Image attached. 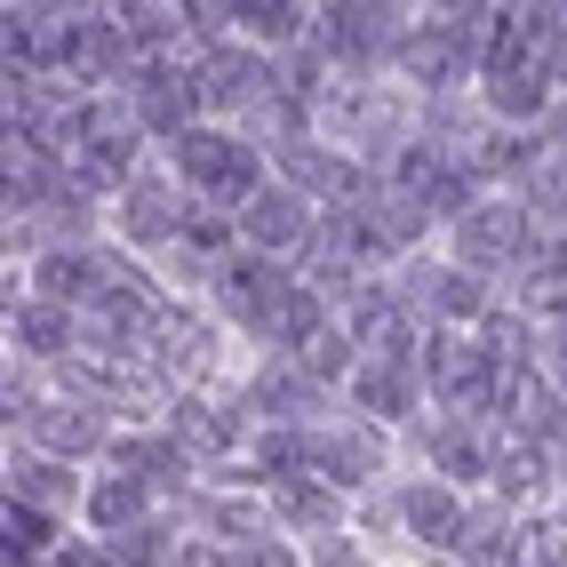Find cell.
<instances>
[{"mask_svg": "<svg viewBox=\"0 0 567 567\" xmlns=\"http://www.w3.org/2000/svg\"><path fill=\"white\" fill-rule=\"evenodd\" d=\"M168 168H176V184L193 193L200 208H224V216H240L264 184H272V153L248 136V128H233V121H200V128H184L168 153H161Z\"/></svg>", "mask_w": 567, "mask_h": 567, "instance_id": "6da1fadb", "label": "cell"}, {"mask_svg": "<svg viewBox=\"0 0 567 567\" xmlns=\"http://www.w3.org/2000/svg\"><path fill=\"white\" fill-rule=\"evenodd\" d=\"M512 375L519 368H504V352L480 328H432L424 336V384H432V408H447V415H504Z\"/></svg>", "mask_w": 567, "mask_h": 567, "instance_id": "7a4b0ae2", "label": "cell"}, {"mask_svg": "<svg viewBox=\"0 0 567 567\" xmlns=\"http://www.w3.org/2000/svg\"><path fill=\"white\" fill-rule=\"evenodd\" d=\"M551 233H544V224L536 216H527L519 208V193H480L456 224H440V248L447 256H456V264H472V272H487V280H519V264L527 256H536Z\"/></svg>", "mask_w": 567, "mask_h": 567, "instance_id": "3957f363", "label": "cell"}, {"mask_svg": "<svg viewBox=\"0 0 567 567\" xmlns=\"http://www.w3.org/2000/svg\"><path fill=\"white\" fill-rule=\"evenodd\" d=\"M400 456H408V440L384 432V424L360 415V408H336L328 424L312 432V472H320L328 487H344L352 504H368L375 487H392V480H400Z\"/></svg>", "mask_w": 567, "mask_h": 567, "instance_id": "277c9868", "label": "cell"}, {"mask_svg": "<svg viewBox=\"0 0 567 567\" xmlns=\"http://www.w3.org/2000/svg\"><path fill=\"white\" fill-rule=\"evenodd\" d=\"M288 296H296V272H288V264L240 248V256H224V272L208 280L200 305L233 328L248 352H272V336H280V320H288Z\"/></svg>", "mask_w": 567, "mask_h": 567, "instance_id": "5b68a950", "label": "cell"}, {"mask_svg": "<svg viewBox=\"0 0 567 567\" xmlns=\"http://www.w3.org/2000/svg\"><path fill=\"white\" fill-rule=\"evenodd\" d=\"M392 280H400V296L415 305V320H424V328H487V312L504 305V280H487V272H472V264H456L440 240L415 248Z\"/></svg>", "mask_w": 567, "mask_h": 567, "instance_id": "8992f818", "label": "cell"}, {"mask_svg": "<svg viewBox=\"0 0 567 567\" xmlns=\"http://www.w3.org/2000/svg\"><path fill=\"white\" fill-rule=\"evenodd\" d=\"M480 49H487V24H456V17H415L408 41L392 56V81L415 96H472L480 89Z\"/></svg>", "mask_w": 567, "mask_h": 567, "instance_id": "52a82bcc", "label": "cell"}, {"mask_svg": "<svg viewBox=\"0 0 567 567\" xmlns=\"http://www.w3.org/2000/svg\"><path fill=\"white\" fill-rule=\"evenodd\" d=\"M9 440H24V447H49V456H64V464H81V472H96L104 456H112V440H121V415H112L104 400H89V392H64L56 375H49V392L32 400L17 424H9Z\"/></svg>", "mask_w": 567, "mask_h": 567, "instance_id": "ba28073f", "label": "cell"}, {"mask_svg": "<svg viewBox=\"0 0 567 567\" xmlns=\"http://www.w3.org/2000/svg\"><path fill=\"white\" fill-rule=\"evenodd\" d=\"M193 89H200V104H208V121L248 128L256 112L280 96V56L256 49L248 32H233V41H208V49H193Z\"/></svg>", "mask_w": 567, "mask_h": 567, "instance_id": "9c48e42d", "label": "cell"}, {"mask_svg": "<svg viewBox=\"0 0 567 567\" xmlns=\"http://www.w3.org/2000/svg\"><path fill=\"white\" fill-rule=\"evenodd\" d=\"M496 456H504V424H496V415H447V408H432L424 424L408 432V464L456 480L464 496L496 487Z\"/></svg>", "mask_w": 567, "mask_h": 567, "instance_id": "30bf717a", "label": "cell"}, {"mask_svg": "<svg viewBox=\"0 0 567 567\" xmlns=\"http://www.w3.org/2000/svg\"><path fill=\"white\" fill-rule=\"evenodd\" d=\"M193 216H200V200L176 184V168H168V161H153V168H144L121 200H112V240H121L128 256L153 264V256H168V248L184 240V224H193Z\"/></svg>", "mask_w": 567, "mask_h": 567, "instance_id": "8fae6325", "label": "cell"}, {"mask_svg": "<svg viewBox=\"0 0 567 567\" xmlns=\"http://www.w3.org/2000/svg\"><path fill=\"white\" fill-rule=\"evenodd\" d=\"M320 233H328V208L312 193H296V184H280V176L240 208V248L288 264V272H305V264L320 256Z\"/></svg>", "mask_w": 567, "mask_h": 567, "instance_id": "7c38bea8", "label": "cell"}, {"mask_svg": "<svg viewBox=\"0 0 567 567\" xmlns=\"http://www.w3.org/2000/svg\"><path fill=\"white\" fill-rule=\"evenodd\" d=\"M233 392H240V408L256 415V424H328V415L344 408L305 360H288V352H248Z\"/></svg>", "mask_w": 567, "mask_h": 567, "instance_id": "4fadbf2b", "label": "cell"}, {"mask_svg": "<svg viewBox=\"0 0 567 567\" xmlns=\"http://www.w3.org/2000/svg\"><path fill=\"white\" fill-rule=\"evenodd\" d=\"M121 104H128V121L153 136L161 153H168L184 128H200V121H208V104H200V89H193V49H184V56L136 64V81L121 89Z\"/></svg>", "mask_w": 567, "mask_h": 567, "instance_id": "5bb4252c", "label": "cell"}, {"mask_svg": "<svg viewBox=\"0 0 567 567\" xmlns=\"http://www.w3.org/2000/svg\"><path fill=\"white\" fill-rule=\"evenodd\" d=\"M344 328H352L360 360H424V336H432L424 320H415V305L400 296L392 272H375V280H360L344 296Z\"/></svg>", "mask_w": 567, "mask_h": 567, "instance_id": "9a60e30c", "label": "cell"}, {"mask_svg": "<svg viewBox=\"0 0 567 567\" xmlns=\"http://www.w3.org/2000/svg\"><path fill=\"white\" fill-rule=\"evenodd\" d=\"M344 408L375 415L384 432H415L432 415V384H424V360H360L352 368V384H344Z\"/></svg>", "mask_w": 567, "mask_h": 567, "instance_id": "2e32d148", "label": "cell"}, {"mask_svg": "<svg viewBox=\"0 0 567 567\" xmlns=\"http://www.w3.org/2000/svg\"><path fill=\"white\" fill-rule=\"evenodd\" d=\"M0 487H9V504H32V512H49V519H72V527H81L89 472H81V464H64V456H49V447L9 440V456H0Z\"/></svg>", "mask_w": 567, "mask_h": 567, "instance_id": "e0dca14e", "label": "cell"}, {"mask_svg": "<svg viewBox=\"0 0 567 567\" xmlns=\"http://www.w3.org/2000/svg\"><path fill=\"white\" fill-rule=\"evenodd\" d=\"M0 336H9V360L17 368H41V375H56V368L81 360V312L49 305V296H17L9 320H0Z\"/></svg>", "mask_w": 567, "mask_h": 567, "instance_id": "ac0fdd59", "label": "cell"}, {"mask_svg": "<svg viewBox=\"0 0 567 567\" xmlns=\"http://www.w3.org/2000/svg\"><path fill=\"white\" fill-rule=\"evenodd\" d=\"M168 504L144 487L136 472H121V464H96L89 472V496H81V536H104V544H121V536H136L144 519H161Z\"/></svg>", "mask_w": 567, "mask_h": 567, "instance_id": "d6986e66", "label": "cell"}, {"mask_svg": "<svg viewBox=\"0 0 567 567\" xmlns=\"http://www.w3.org/2000/svg\"><path fill=\"white\" fill-rule=\"evenodd\" d=\"M240 32L256 49H305L320 32V0H240Z\"/></svg>", "mask_w": 567, "mask_h": 567, "instance_id": "ffe728a7", "label": "cell"}, {"mask_svg": "<svg viewBox=\"0 0 567 567\" xmlns=\"http://www.w3.org/2000/svg\"><path fill=\"white\" fill-rule=\"evenodd\" d=\"M112 17H121V32L136 41L144 64L193 49V32H184V9H176V0H112Z\"/></svg>", "mask_w": 567, "mask_h": 567, "instance_id": "44dd1931", "label": "cell"}, {"mask_svg": "<svg viewBox=\"0 0 567 567\" xmlns=\"http://www.w3.org/2000/svg\"><path fill=\"white\" fill-rule=\"evenodd\" d=\"M64 536H72V519H49L32 504H0V559H56Z\"/></svg>", "mask_w": 567, "mask_h": 567, "instance_id": "7402d4cb", "label": "cell"}, {"mask_svg": "<svg viewBox=\"0 0 567 567\" xmlns=\"http://www.w3.org/2000/svg\"><path fill=\"white\" fill-rule=\"evenodd\" d=\"M512 193H519V208L536 216L544 233H567V161L551 153V144L536 153V168H527V176L512 184Z\"/></svg>", "mask_w": 567, "mask_h": 567, "instance_id": "603a6c76", "label": "cell"}, {"mask_svg": "<svg viewBox=\"0 0 567 567\" xmlns=\"http://www.w3.org/2000/svg\"><path fill=\"white\" fill-rule=\"evenodd\" d=\"M296 360H305V368L320 375V384H328L336 400H344V384H352V368H360V344H352V328L336 320V328H328V336H312V344L296 352Z\"/></svg>", "mask_w": 567, "mask_h": 567, "instance_id": "cb8c5ba5", "label": "cell"}, {"mask_svg": "<svg viewBox=\"0 0 567 567\" xmlns=\"http://www.w3.org/2000/svg\"><path fill=\"white\" fill-rule=\"evenodd\" d=\"M176 9H184V32H193V49L233 41V32H240V0H176Z\"/></svg>", "mask_w": 567, "mask_h": 567, "instance_id": "d4e9b609", "label": "cell"}, {"mask_svg": "<svg viewBox=\"0 0 567 567\" xmlns=\"http://www.w3.org/2000/svg\"><path fill=\"white\" fill-rule=\"evenodd\" d=\"M104 0H9V17H41V24H64V17H89Z\"/></svg>", "mask_w": 567, "mask_h": 567, "instance_id": "484cf974", "label": "cell"}, {"mask_svg": "<svg viewBox=\"0 0 567 567\" xmlns=\"http://www.w3.org/2000/svg\"><path fill=\"white\" fill-rule=\"evenodd\" d=\"M504 0H424V17H456V24H487Z\"/></svg>", "mask_w": 567, "mask_h": 567, "instance_id": "4316f807", "label": "cell"}, {"mask_svg": "<svg viewBox=\"0 0 567 567\" xmlns=\"http://www.w3.org/2000/svg\"><path fill=\"white\" fill-rule=\"evenodd\" d=\"M536 136H544V144H551V153H559V161H567V96H559V104H551V121H544V128H536Z\"/></svg>", "mask_w": 567, "mask_h": 567, "instance_id": "83f0119b", "label": "cell"}, {"mask_svg": "<svg viewBox=\"0 0 567 567\" xmlns=\"http://www.w3.org/2000/svg\"><path fill=\"white\" fill-rule=\"evenodd\" d=\"M551 81H559V96H567V24L551 32Z\"/></svg>", "mask_w": 567, "mask_h": 567, "instance_id": "f1b7e54d", "label": "cell"}, {"mask_svg": "<svg viewBox=\"0 0 567 567\" xmlns=\"http://www.w3.org/2000/svg\"><path fill=\"white\" fill-rule=\"evenodd\" d=\"M544 567H567V527L551 536V551H544Z\"/></svg>", "mask_w": 567, "mask_h": 567, "instance_id": "f546056e", "label": "cell"}]
</instances>
